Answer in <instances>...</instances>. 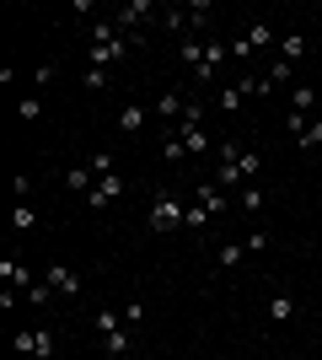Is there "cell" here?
Listing matches in <instances>:
<instances>
[{"mask_svg": "<svg viewBox=\"0 0 322 360\" xmlns=\"http://www.w3.org/2000/svg\"><path fill=\"white\" fill-rule=\"evenodd\" d=\"M236 162H242L247 183H258V172H263V156H258V150H247V146H242V156H236Z\"/></svg>", "mask_w": 322, "mask_h": 360, "instance_id": "603a6c76", "label": "cell"}, {"mask_svg": "<svg viewBox=\"0 0 322 360\" xmlns=\"http://www.w3.org/2000/svg\"><path fill=\"white\" fill-rule=\"evenodd\" d=\"M183 22H188V6H172V11H161V27H167V32H183Z\"/></svg>", "mask_w": 322, "mask_h": 360, "instance_id": "484cf974", "label": "cell"}, {"mask_svg": "<svg viewBox=\"0 0 322 360\" xmlns=\"http://www.w3.org/2000/svg\"><path fill=\"white\" fill-rule=\"evenodd\" d=\"M16 119H22V124H38V119H43V97H22V103H16Z\"/></svg>", "mask_w": 322, "mask_h": 360, "instance_id": "e0dca14e", "label": "cell"}, {"mask_svg": "<svg viewBox=\"0 0 322 360\" xmlns=\"http://www.w3.org/2000/svg\"><path fill=\"white\" fill-rule=\"evenodd\" d=\"M183 97H177V91H161V97H156V103H151V113H156V119H183Z\"/></svg>", "mask_w": 322, "mask_h": 360, "instance_id": "9c48e42d", "label": "cell"}, {"mask_svg": "<svg viewBox=\"0 0 322 360\" xmlns=\"http://www.w3.org/2000/svg\"><path fill=\"white\" fill-rule=\"evenodd\" d=\"M32 355H38V360L54 355V333H48V328H38V349H32Z\"/></svg>", "mask_w": 322, "mask_h": 360, "instance_id": "e575fe53", "label": "cell"}, {"mask_svg": "<svg viewBox=\"0 0 322 360\" xmlns=\"http://www.w3.org/2000/svg\"><path fill=\"white\" fill-rule=\"evenodd\" d=\"M81 81H86V91H102V86H107V70H102V65H92Z\"/></svg>", "mask_w": 322, "mask_h": 360, "instance_id": "836d02e7", "label": "cell"}, {"mask_svg": "<svg viewBox=\"0 0 322 360\" xmlns=\"http://www.w3.org/2000/svg\"><path fill=\"white\" fill-rule=\"evenodd\" d=\"M242 210H247V215L263 210V188H258V183H247V188H242Z\"/></svg>", "mask_w": 322, "mask_h": 360, "instance_id": "d4e9b609", "label": "cell"}, {"mask_svg": "<svg viewBox=\"0 0 322 360\" xmlns=\"http://www.w3.org/2000/svg\"><path fill=\"white\" fill-rule=\"evenodd\" d=\"M92 172H97V178H113V172H119V167H113V150H97V156H92Z\"/></svg>", "mask_w": 322, "mask_h": 360, "instance_id": "f546056e", "label": "cell"}, {"mask_svg": "<svg viewBox=\"0 0 322 360\" xmlns=\"http://www.w3.org/2000/svg\"><path fill=\"white\" fill-rule=\"evenodd\" d=\"M183 226H188V231H204V226H210V210H204V205H188Z\"/></svg>", "mask_w": 322, "mask_h": 360, "instance_id": "4316f807", "label": "cell"}, {"mask_svg": "<svg viewBox=\"0 0 322 360\" xmlns=\"http://www.w3.org/2000/svg\"><path fill=\"white\" fill-rule=\"evenodd\" d=\"M285 129H290V135L301 140V135H307V113H285Z\"/></svg>", "mask_w": 322, "mask_h": 360, "instance_id": "d590c367", "label": "cell"}, {"mask_svg": "<svg viewBox=\"0 0 322 360\" xmlns=\"http://www.w3.org/2000/svg\"><path fill=\"white\" fill-rule=\"evenodd\" d=\"M236 86H242V97H269V81H263V75H242V81H236Z\"/></svg>", "mask_w": 322, "mask_h": 360, "instance_id": "7402d4cb", "label": "cell"}, {"mask_svg": "<svg viewBox=\"0 0 322 360\" xmlns=\"http://www.w3.org/2000/svg\"><path fill=\"white\" fill-rule=\"evenodd\" d=\"M11 349H16V355H32V349H38V328H16L11 333Z\"/></svg>", "mask_w": 322, "mask_h": 360, "instance_id": "ffe728a7", "label": "cell"}, {"mask_svg": "<svg viewBox=\"0 0 322 360\" xmlns=\"http://www.w3.org/2000/svg\"><path fill=\"white\" fill-rule=\"evenodd\" d=\"M119 194H123V178L113 172V178H97V183H92V194H86V205H92V210H107V205H113Z\"/></svg>", "mask_w": 322, "mask_h": 360, "instance_id": "5b68a950", "label": "cell"}, {"mask_svg": "<svg viewBox=\"0 0 322 360\" xmlns=\"http://www.w3.org/2000/svg\"><path fill=\"white\" fill-rule=\"evenodd\" d=\"M194 194H199V205H204V210H210V215H220V210H226V194H220L215 183H199Z\"/></svg>", "mask_w": 322, "mask_h": 360, "instance_id": "4fadbf2b", "label": "cell"}, {"mask_svg": "<svg viewBox=\"0 0 322 360\" xmlns=\"http://www.w3.org/2000/svg\"><path fill=\"white\" fill-rule=\"evenodd\" d=\"M263 81H269V86H290V81H295V65H290V60H274Z\"/></svg>", "mask_w": 322, "mask_h": 360, "instance_id": "9a60e30c", "label": "cell"}, {"mask_svg": "<svg viewBox=\"0 0 322 360\" xmlns=\"http://www.w3.org/2000/svg\"><path fill=\"white\" fill-rule=\"evenodd\" d=\"M242 38H247V44H253V49H269V44H279L269 22H247V32H242Z\"/></svg>", "mask_w": 322, "mask_h": 360, "instance_id": "7c38bea8", "label": "cell"}, {"mask_svg": "<svg viewBox=\"0 0 322 360\" xmlns=\"http://www.w3.org/2000/svg\"><path fill=\"white\" fill-rule=\"evenodd\" d=\"M220 60H226V44H220V38H204V60L194 65V81H210V75L220 70Z\"/></svg>", "mask_w": 322, "mask_h": 360, "instance_id": "8992f818", "label": "cell"}, {"mask_svg": "<svg viewBox=\"0 0 322 360\" xmlns=\"http://www.w3.org/2000/svg\"><path fill=\"white\" fill-rule=\"evenodd\" d=\"M199 60H204V44H199V38H183V65L194 70Z\"/></svg>", "mask_w": 322, "mask_h": 360, "instance_id": "d6a6232c", "label": "cell"}, {"mask_svg": "<svg viewBox=\"0 0 322 360\" xmlns=\"http://www.w3.org/2000/svg\"><path fill=\"white\" fill-rule=\"evenodd\" d=\"M11 226H16V231H32V226H38V210H32V205H16V210H11Z\"/></svg>", "mask_w": 322, "mask_h": 360, "instance_id": "cb8c5ba5", "label": "cell"}, {"mask_svg": "<svg viewBox=\"0 0 322 360\" xmlns=\"http://www.w3.org/2000/svg\"><path fill=\"white\" fill-rule=\"evenodd\" d=\"M0 285H11L16 296H27V290L38 285V280L27 274V264H16V258H0Z\"/></svg>", "mask_w": 322, "mask_h": 360, "instance_id": "277c9868", "label": "cell"}, {"mask_svg": "<svg viewBox=\"0 0 322 360\" xmlns=\"http://www.w3.org/2000/svg\"><path fill=\"white\" fill-rule=\"evenodd\" d=\"M102 345H107V355H113V360H123L129 349H135V328H119V333H107Z\"/></svg>", "mask_w": 322, "mask_h": 360, "instance_id": "8fae6325", "label": "cell"}, {"mask_svg": "<svg viewBox=\"0 0 322 360\" xmlns=\"http://www.w3.org/2000/svg\"><path fill=\"white\" fill-rule=\"evenodd\" d=\"M177 140H183V150H188V156L210 150V129H204V124H183V129H177Z\"/></svg>", "mask_w": 322, "mask_h": 360, "instance_id": "52a82bcc", "label": "cell"}, {"mask_svg": "<svg viewBox=\"0 0 322 360\" xmlns=\"http://www.w3.org/2000/svg\"><path fill=\"white\" fill-rule=\"evenodd\" d=\"M220 183H226V188H247V172H242V162H220Z\"/></svg>", "mask_w": 322, "mask_h": 360, "instance_id": "d6986e66", "label": "cell"}, {"mask_svg": "<svg viewBox=\"0 0 322 360\" xmlns=\"http://www.w3.org/2000/svg\"><path fill=\"white\" fill-rule=\"evenodd\" d=\"M119 328H129V323H123V312H113V307H97V333H119Z\"/></svg>", "mask_w": 322, "mask_h": 360, "instance_id": "5bb4252c", "label": "cell"}, {"mask_svg": "<svg viewBox=\"0 0 322 360\" xmlns=\"http://www.w3.org/2000/svg\"><path fill=\"white\" fill-rule=\"evenodd\" d=\"M295 146H301V150H317V146H322V119H311V124H307V135L295 140Z\"/></svg>", "mask_w": 322, "mask_h": 360, "instance_id": "83f0119b", "label": "cell"}, {"mask_svg": "<svg viewBox=\"0 0 322 360\" xmlns=\"http://www.w3.org/2000/svg\"><path fill=\"white\" fill-rule=\"evenodd\" d=\"M242 258H247V242H226L220 248V269H242Z\"/></svg>", "mask_w": 322, "mask_h": 360, "instance_id": "ac0fdd59", "label": "cell"}, {"mask_svg": "<svg viewBox=\"0 0 322 360\" xmlns=\"http://www.w3.org/2000/svg\"><path fill=\"white\" fill-rule=\"evenodd\" d=\"M183 199L172 194V188H156V205H151V231H177L183 226Z\"/></svg>", "mask_w": 322, "mask_h": 360, "instance_id": "6da1fadb", "label": "cell"}, {"mask_svg": "<svg viewBox=\"0 0 322 360\" xmlns=\"http://www.w3.org/2000/svg\"><path fill=\"white\" fill-rule=\"evenodd\" d=\"M43 285L54 290V296L76 301V296H81V274H76V269H65V264H48V269H43Z\"/></svg>", "mask_w": 322, "mask_h": 360, "instance_id": "3957f363", "label": "cell"}, {"mask_svg": "<svg viewBox=\"0 0 322 360\" xmlns=\"http://www.w3.org/2000/svg\"><path fill=\"white\" fill-rule=\"evenodd\" d=\"M279 60H307V32H285V38H279Z\"/></svg>", "mask_w": 322, "mask_h": 360, "instance_id": "30bf717a", "label": "cell"}, {"mask_svg": "<svg viewBox=\"0 0 322 360\" xmlns=\"http://www.w3.org/2000/svg\"><path fill=\"white\" fill-rule=\"evenodd\" d=\"M145 119H151V108H145V103H129V108L119 113V129H123V135H140V129H145Z\"/></svg>", "mask_w": 322, "mask_h": 360, "instance_id": "ba28073f", "label": "cell"}, {"mask_svg": "<svg viewBox=\"0 0 322 360\" xmlns=\"http://www.w3.org/2000/svg\"><path fill=\"white\" fill-rule=\"evenodd\" d=\"M183 156H188V150H183V140H177V135L161 140V162H183Z\"/></svg>", "mask_w": 322, "mask_h": 360, "instance_id": "f1b7e54d", "label": "cell"}, {"mask_svg": "<svg viewBox=\"0 0 322 360\" xmlns=\"http://www.w3.org/2000/svg\"><path fill=\"white\" fill-rule=\"evenodd\" d=\"M113 22H119V32H140L145 22H161V16H156V0H123Z\"/></svg>", "mask_w": 322, "mask_h": 360, "instance_id": "7a4b0ae2", "label": "cell"}, {"mask_svg": "<svg viewBox=\"0 0 322 360\" xmlns=\"http://www.w3.org/2000/svg\"><path fill=\"white\" fill-rule=\"evenodd\" d=\"M269 317H274V323H290L295 317V296H269Z\"/></svg>", "mask_w": 322, "mask_h": 360, "instance_id": "2e32d148", "label": "cell"}, {"mask_svg": "<svg viewBox=\"0 0 322 360\" xmlns=\"http://www.w3.org/2000/svg\"><path fill=\"white\" fill-rule=\"evenodd\" d=\"M220 108H226V113H242V86H226V91H220Z\"/></svg>", "mask_w": 322, "mask_h": 360, "instance_id": "4dcf8cb0", "label": "cell"}, {"mask_svg": "<svg viewBox=\"0 0 322 360\" xmlns=\"http://www.w3.org/2000/svg\"><path fill=\"white\" fill-rule=\"evenodd\" d=\"M317 339H322V328H317Z\"/></svg>", "mask_w": 322, "mask_h": 360, "instance_id": "f35d334b", "label": "cell"}, {"mask_svg": "<svg viewBox=\"0 0 322 360\" xmlns=\"http://www.w3.org/2000/svg\"><path fill=\"white\" fill-rule=\"evenodd\" d=\"M48 296H54V290H48L43 280H38V285L27 290V307H32V312H43V307H48Z\"/></svg>", "mask_w": 322, "mask_h": 360, "instance_id": "1f68e13d", "label": "cell"}, {"mask_svg": "<svg viewBox=\"0 0 322 360\" xmlns=\"http://www.w3.org/2000/svg\"><path fill=\"white\" fill-rule=\"evenodd\" d=\"M311 103H317L311 86H290V113H311Z\"/></svg>", "mask_w": 322, "mask_h": 360, "instance_id": "44dd1931", "label": "cell"}, {"mask_svg": "<svg viewBox=\"0 0 322 360\" xmlns=\"http://www.w3.org/2000/svg\"><path fill=\"white\" fill-rule=\"evenodd\" d=\"M317 16H322V6H317Z\"/></svg>", "mask_w": 322, "mask_h": 360, "instance_id": "74e56055", "label": "cell"}, {"mask_svg": "<svg viewBox=\"0 0 322 360\" xmlns=\"http://www.w3.org/2000/svg\"><path fill=\"white\" fill-rule=\"evenodd\" d=\"M247 242V253H269V231H253V237H242Z\"/></svg>", "mask_w": 322, "mask_h": 360, "instance_id": "8d00e7d4", "label": "cell"}]
</instances>
